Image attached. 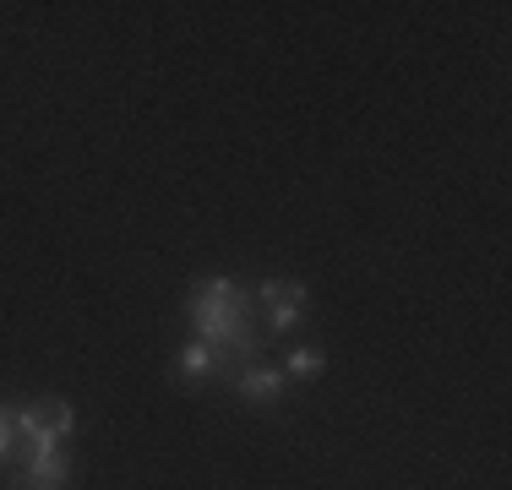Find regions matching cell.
<instances>
[{"mask_svg":"<svg viewBox=\"0 0 512 490\" xmlns=\"http://www.w3.org/2000/svg\"><path fill=\"white\" fill-rule=\"evenodd\" d=\"M256 294L240 289L235 278H197L186 294V322H191V338H202L207 349L218 354L224 365V382L240 371V365L256 360Z\"/></svg>","mask_w":512,"mask_h":490,"instance_id":"cell-1","label":"cell"},{"mask_svg":"<svg viewBox=\"0 0 512 490\" xmlns=\"http://www.w3.org/2000/svg\"><path fill=\"white\" fill-rule=\"evenodd\" d=\"M251 294H256V305H267V333H295L311 305V289L300 278H262Z\"/></svg>","mask_w":512,"mask_h":490,"instance_id":"cell-2","label":"cell"},{"mask_svg":"<svg viewBox=\"0 0 512 490\" xmlns=\"http://www.w3.org/2000/svg\"><path fill=\"white\" fill-rule=\"evenodd\" d=\"M229 387H235L240 398L251 403V409H278V403H284V387H289V376L278 371V365H262V360H251V365H240V371L229 376Z\"/></svg>","mask_w":512,"mask_h":490,"instance_id":"cell-3","label":"cell"},{"mask_svg":"<svg viewBox=\"0 0 512 490\" xmlns=\"http://www.w3.org/2000/svg\"><path fill=\"white\" fill-rule=\"evenodd\" d=\"M28 458V469H22V485L28 490H55L71 480V458L66 447H39V452H22Z\"/></svg>","mask_w":512,"mask_h":490,"instance_id":"cell-4","label":"cell"},{"mask_svg":"<svg viewBox=\"0 0 512 490\" xmlns=\"http://www.w3.org/2000/svg\"><path fill=\"white\" fill-rule=\"evenodd\" d=\"M175 376L186 387H202V382H213V376L224 382V365H218V354L207 349L202 338H191V343H180V349H175Z\"/></svg>","mask_w":512,"mask_h":490,"instance_id":"cell-5","label":"cell"},{"mask_svg":"<svg viewBox=\"0 0 512 490\" xmlns=\"http://www.w3.org/2000/svg\"><path fill=\"white\" fill-rule=\"evenodd\" d=\"M278 371H284L289 382H316V376L327 371V349L322 343H300V349H289V360L278 365Z\"/></svg>","mask_w":512,"mask_h":490,"instance_id":"cell-6","label":"cell"},{"mask_svg":"<svg viewBox=\"0 0 512 490\" xmlns=\"http://www.w3.org/2000/svg\"><path fill=\"white\" fill-rule=\"evenodd\" d=\"M33 409H39L44 431H50L55 441H66L71 431H77V409H71L66 398H39V403H33Z\"/></svg>","mask_w":512,"mask_h":490,"instance_id":"cell-7","label":"cell"},{"mask_svg":"<svg viewBox=\"0 0 512 490\" xmlns=\"http://www.w3.org/2000/svg\"><path fill=\"white\" fill-rule=\"evenodd\" d=\"M22 452V441H17V420H11V403H0V463H11Z\"/></svg>","mask_w":512,"mask_h":490,"instance_id":"cell-8","label":"cell"}]
</instances>
